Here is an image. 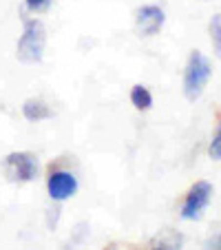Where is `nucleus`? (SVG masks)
<instances>
[{"label":"nucleus","instance_id":"13","mask_svg":"<svg viewBox=\"0 0 221 250\" xmlns=\"http://www.w3.org/2000/svg\"><path fill=\"white\" fill-rule=\"evenodd\" d=\"M206 250H221V232L212 241H208V248Z\"/></svg>","mask_w":221,"mask_h":250},{"label":"nucleus","instance_id":"14","mask_svg":"<svg viewBox=\"0 0 221 250\" xmlns=\"http://www.w3.org/2000/svg\"><path fill=\"white\" fill-rule=\"evenodd\" d=\"M104 250H115V248H113V246H108V248H104Z\"/></svg>","mask_w":221,"mask_h":250},{"label":"nucleus","instance_id":"2","mask_svg":"<svg viewBox=\"0 0 221 250\" xmlns=\"http://www.w3.org/2000/svg\"><path fill=\"white\" fill-rule=\"evenodd\" d=\"M212 78V64L201 51H190L186 69H183V93L190 102L199 100L208 80Z\"/></svg>","mask_w":221,"mask_h":250},{"label":"nucleus","instance_id":"6","mask_svg":"<svg viewBox=\"0 0 221 250\" xmlns=\"http://www.w3.org/2000/svg\"><path fill=\"white\" fill-rule=\"evenodd\" d=\"M164 22H166V14L157 5H144L135 11V29L144 38L157 36L161 31V27H164Z\"/></svg>","mask_w":221,"mask_h":250},{"label":"nucleus","instance_id":"11","mask_svg":"<svg viewBox=\"0 0 221 250\" xmlns=\"http://www.w3.org/2000/svg\"><path fill=\"white\" fill-rule=\"evenodd\" d=\"M53 0H24V5H27L29 11H33V14H42V11H47L49 7H51Z\"/></svg>","mask_w":221,"mask_h":250},{"label":"nucleus","instance_id":"12","mask_svg":"<svg viewBox=\"0 0 221 250\" xmlns=\"http://www.w3.org/2000/svg\"><path fill=\"white\" fill-rule=\"evenodd\" d=\"M210 157L212 160H221V122L217 126V133L210 142Z\"/></svg>","mask_w":221,"mask_h":250},{"label":"nucleus","instance_id":"5","mask_svg":"<svg viewBox=\"0 0 221 250\" xmlns=\"http://www.w3.org/2000/svg\"><path fill=\"white\" fill-rule=\"evenodd\" d=\"M47 193L56 204H62L78 193V177L66 168H56L47 177Z\"/></svg>","mask_w":221,"mask_h":250},{"label":"nucleus","instance_id":"8","mask_svg":"<svg viewBox=\"0 0 221 250\" xmlns=\"http://www.w3.org/2000/svg\"><path fill=\"white\" fill-rule=\"evenodd\" d=\"M181 244H183V239H181L179 232L166 230V232H161L155 241H153L151 250H181Z\"/></svg>","mask_w":221,"mask_h":250},{"label":"nucleus","instance_id":"3","mask_svg":"<svg viewBox=\"0 0 221 250\" xmlns=\"http://www.w3.org/2000/svg\"><path fill=\"white\" fill-rule=\"evenodd\" d=\"M38 157L29 151H14L2 160V173L11 184H27L38 177Z\"/></svg>","mask_w":221,"mask_h":250},{"label":"nucleus","instance_id":"7","mask_svg":"<svg viewBox=\"0 0 221 250\" xmlns=\"http://www.w3.org/2000/svg\"><path fill=\"white\" fill-rule=\"evenodd\" d=\"M22 115L29 122H42V120L51 118L53 111L42 98H29V100H24V104H22Z\"/></svg>","mask_w":221,"mask_h":250},{"label":"nucleus","instance_id":"10","mask_svg":"<svg viewBox=\"0 0 221 250\" xmlns=\"http://www.w3.org/2000/svg\"><path fill=\"white\" fill-rule=\"evenodd\" d=\"M210 42L217 58H221V14H215L210 20Z\"/></svg>","mask_w":221,"mask_h":250},{"label":"nucleus","instance_id":"9","mask_svg":"<svg viewBox=\"0 0 221 250\" xmlns=\"http://www.w3.org/2000/svg\"><path fill=\"white\" fill-rule=\"evenodd\" d=\"M131 104L137 111H148L153 106V95L144 84H135L131 89Z\"/></svg>","mask_w":221,"mask_h":250},{"label":"nucleus","instance_id":"1","mask_svg":"<svg viewBox=\"0 0 221 250\" xmlns=\"http://www.w3.org/2000/svg\"><path fill=\"white\" fill-rule=\"evenodd\" d=\"M44 47H47V29L38 18L24 20L22 36L16 47V56L24 64H38L44 58Z\"/></svg>","mask_w":221,"mask_h":250},{"label":"nucleus","instance_id":"4","mask_svg":"<svg viewBox=\"0 0 221 250\" xmlns=\"http://www.w3.org/2000/svg\"><path fill=\"white\" fill-rule=\"evenodd\" d=\"M210 197H212V184L210 182H195L193 186H190L188 195H186V199H183L181 204V219H188V222H193V219H199L201 217L203 208L210 204Z\"/></svg>","mask_w":221,"mask_h":250}]
</instances>
